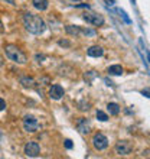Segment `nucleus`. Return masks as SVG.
I'll return each mask as SVG.
<instances>
[{"mask_svg":"<svg viewBox=\"0 0 150 159\" xmlns=\"http://www.w3.org/2000/svg\"><path fill=\"white\" fill-rule=\"evenodd\" d=\"M23 25L26 30L32 35H42L46 29V23L41 16L33 13H25L23 15Z\"/></svg>","mask_w":150,"mask_h":159,"instance_id":"obj_1","label":"nucleus"},{"mask_svg":"<svg viewBox=\"0 0 150 159\" xmlns=\"http://www.w3.org/2000/svg\"><path fill=\"white\" fill-rule=\"evenodd\" d=\"M4 54H6V57L10 61H13V62H16V64H26V61H28L26 55L15 45H6Z\"/></svg>","mask_w":150,"mask_h":159,"instance_id":"obj_2","label":"nucleus"},{"mask_svg":"<svg viewBox=\"0 0 150 159\" xmlns=\"http://www.w3.org/2000/svg\"><path fill=\"white\" fill-rule=\"evenodd\" d=\"M82 19L92 26H103L104 25V17L101 16L100 13H95V12H84Z\"/></svg>","mask_w":150,"mask_h":159,"instance_id":"obj_3","label":"nucleus"},{"mask_svg":"<svg viewBox=\"0 0 150 159\" xmlns=\"http://www.w3.org/2000/svg\"><path fill=\"white\" fill-rule=\"evenodd\" d=\"M23 129H25L28 133H35V132H38V129H39V121H38V119L33 117V116H30V114L25 116V117H23Z\"/></svg>","mask_w":150,"mask_h":159,"instance_id":"obj_4","label":"nucleus"},{"mask_svg":"<svg viewBox=\"0 0 150 159\" xmlns=\"http://www.w3.org/2000/svg\"><path fill=\"white\" fill-rule=\"evenodd\" d=\"M92 145L97 151H104L108 148V139L103 133H95L92 136Z\"/></svg>","mask_w":150,"mask_h":159,"instance_id":"obj_5","label":"nucleus"},{"mask_svg":"<svg viewBox=\"0 0 150 159\" xmlns=\"http://www.w3.org/2000/svg\"><path fill=\"white\" fill-rule=\"evenodd\" d=\"M114 149H116L117 155L126 156V155H129V153H131V151H133V145H131L130 142H127V140H118V142L116 143Z\"/></svg>","mask_w":150,"mask_h":159,"instance_id":"obj_6","label":"nucleus"},{"mask_svg":"<svg viewBox=\"0 0 150 159\" xmlns=\"http://www.w3.org/2000/svg\"><path fill=\"white\" fill-rule=\"evenodd\" d=\"M41 153V146L36 142H28L25 145V155L30 158H36Z\"/></svg>","mask_w":150,"mask_h":159,"instance_id":"obj_7","label":"nucleus"},{"mask_svg":"<svg viewBox=\"0 0 150 159\" xmlns=\"http://www.w3.org/2000/svg\"><path fill=\"white\" fill-rule=\"evenodd\" d=\"M64 94H65V91H64V88L59 84H54L49 88V97L52 100H61L64 97Z\"/></svg>","mask_w":150,"mask_h":159,"instance_id":"obj_8","label":"nucleus"},{"mask_svg":"<svg viewBox=\"0 0 150 159\" xmlns=\"http://www.w3.org/2000/svg\"><path fill=\"white\" fill-rule=\"evenodd\" d=\"M77 129H78V132L81 134H88L91 132V125H90V121L87 119L81 117L77 120Z\"/></svg>","mask_w":150,"mask_h":159,"instance_id":"obj_9","label":"nucleus"},{"mask_svg":"<svg viewBox=\"0 0 150 159\" xmlns=\"http://www.w3.org/2000/svg\"><path fill=\"white\" fill-rule=\"evenodd\" d=\"M87 55L88 57H92V58H98V57H103V55H104V49L98 45L90 46L87 49Z\"/></svg>","mask_w":150,"mask_h":159,"instance_id":"obj_10","label":"nucleus"},{"mask_svg":"<svg viewBox=\"0 0 150 159\" xmlns=\"http://www.w3.org/2000/svg\"><path fill=\"white\" fill-rule=\"evenodd\" d=\"M32 4H33L35 9L43 12V10H46L49 7V0H32Z\"/></svg>","mask_w":150,"mask_h":159,"instance_id":"obj_11","label":"nucleus"},{"mask_svg":"<svg viewBox=\"0 0 150 159\" xmlns=\"http://www.w3.org/2000/svg\"><path fill=\"white\" fill-rule=\"evenodd\" d=\"M81 28L79 26H74V25H68L65 26V32H67L68 35H72V36H78L79 34H81Z\"/></svg>","mask_w":150,"mask_h":159,"instance_id":"obj_12","label":"nucleus"},{"mask_svg":"<svg viewBox=\"0 0 150 159\" xmlns=\"http://www.w3.org/2000/svg\"><path fill=\"white\" fill-rule=\"evenodd\" d=\"M20 84L23 85V87H26V88H32V87H35V80L32 78V77H22L20 78Z\"/></svg>","mask_w":150,"mask_h":159,"instance_id":"obj_13","label":"nucleus"},{"mask_svg":"<svg viewBox=\"0 0 150 159\" xmlns=\"http://www.w3.org/2000/svg\"><path fill=\"white\" fill-rule=\"evenodd\" d=\"M107 72L110 75H121L123 74V67L121 65H111V67H108Z\"/></svg>","mask_w":150,"mask_h":159,"instance_id":"obj_14","label":"nucleus"},{"mask_svg":"<svg viewBox=\"0 0 150 159\" xmlns=\"http://www.w3.org/2000/svg\"><path fill=\"white\" fill-rule=\"evenodd\" d=\"M107 110H108V113L111 116H117V114L120 113V106L117 104V103H108L107 104Z\"/></svg>","mask_w":150,"mask_h":159,"instance_id":"obj_15","label":"nucleus"},{"mask_svg":"<svg viewBox=\"0 0 150 159\" xmlns=\"http://www.w3.org/2000/svg\"><path fill=\"white\" fill-rule=\"evenodd\" d=\"M95 71H88V72H85V74H84V80H85V81H88V83H91L92 80L95 78Z\"/></svg>","mask_w":150,"mask_h":159,"instance_id":"obj_16","label":"nucleus"},{"mask_svg":"<svg viewBox=\"0 0 150 159\" xmlns=\"http://www.w3.org/2000/svg\"><path fill=\"white\" fill-rule=\"evenodd\" d=\"M97 119H98L100 121H107V120H108V116H107L104 111L98 110V111H97Z\"/></svg>","mask_w":150,"mask_h":159,"instance_id":"obj_17","label":"nucleus"},{"mask_svg":"<svg viewBox=\"0 0 150 159\" xmlns=\"http://www.w3.org/2000/svg\"><path fill=\"white\" fill-rule=\"evenodd\" d=\"M58 45L59 46H71V42L69 41H67V39H61V41H58Z\"/></svg>","mask_w":150,"mask_h":159,"instance_id":"obj_18","label":"nucleus"},{"mask_svg":"<svg viewBox=\"0 0 150 159\" xmlns=\"http://www.w3.org/2000/svg\"><path fill=\"white\" fill-rule=\"evenodd\" d=\"M142 94H143V96H146L147 98H150V88H143Z\"/></svg>","mask_w":150,"mask_h":159,"instance_id":"obj_19","label":"nucleus"},{"mask_svg":"<svg viewBox=\"0 0 150 159\" xmlns=\"http://www.w3.org/2000/svg\"><path fill=\"white\" fill-rule=\"evenodd\" d=\"M4 109H6V101L3 98H0V111H3Z\"/></svg>","mask_w":150,"mask_h":159,"instance_id":"obj_20","label":"nucleus"},{"mask_svg":"<svg viewBox=\"0 0 150 159\" xmlns=\"http://www.w3.org/2000/svg\"><path fill=\"white\" fill-rule=\"evenodd\" d=\"M65 148H67V149H72V142L69 140V139L65 140Z\"/></svg>","mask_w":150,"mask_h":159,"instance_id":"obj_21","label":"nucleus"},{"mask_svg":"<svg viewBox=\"0 0 150 159\" xmlns=\"http://www.w3.org/2000/svg\"><path fill=\"white\" fill-rule=\"evenodd\" d=\"M35 58H36V61H38V62H42L41 59H45V55H39V54H38L36 57H35Z\"/></svg>","mask_w":150,"mask_h":159,"instance_id":"obj_22","label":"nucleus"},{"mask_svg":"<svg viewBox=\"0 0 150 159\" xmlns=\"http://www.w3.org/2000/svg\"><path fill=\"white\" fill-rule=\"evenodd\" d=\"M4 32V28H3V22L0 20V34H3Z\"/></svg>","mask_w":150,"mask_h":159,"instance_id":"obj_23","label":"nucleus"},{"mask_svg":"<svg viewBox=\"0 0 150 159\" xmlns=\"http://www.w3.org/2000/svg\"><path fill=\"white\" fill-rule=\"evenodd\" d=\"M6 2H7V3H10V4H16V2H15V0H6Z\"/></svg>","mask_w":150,"mask_h":159,"instance_id":"obj_24","label":"nucleus"},{"mask_svg":"<svg viewBox=\"0 0 150 159\" xmlns=\"http://www.w3.org/2000/svg\"><path fill=\"white\" fill-rule=\"evenodd\" d=\"M69 2H74V3H78V2H82V0H69Z\"/></svg>","mask_w":150,"mask_h":159,"instance_id":"obj_25","label":"nucleus"},{"mask_svg":"<svg viewBox=\"0 0 150 159\" xmlns=\"http://www.w3.org/2000/svg\"><path fill=\"white\" fill-rule=\"evenodd\" d=\"M147 58H149V62H150V52L147 51Z\"/></svg>","mask_w":150,"mask_h":159,"instance_id":"obj_26","label":"nucleus"}]
</instances>
